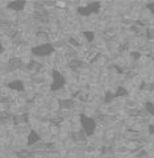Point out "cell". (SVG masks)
<instances>
[{"label": "cell", "mask_w": 154, "mask_h": 158, "mask_svg": "<svg viewBox=\"0 0 154 158\" xmlns=\"http://www.w3.org/2000/svg\"><path fill=\"white\" fill-rule=\"evenodd\" d=\"M153 61H154V56H153Z\"/></svg>", "instance_id": "8"}, {"label": "cell", "mask_w": 154, "mask_h": 158, "mask_svg": "<svg viewBox=\"0 0 154 158\" xmlns=\"http://www.w3.org/2000/svg\"><path fill=\"white\" fill-rule=\"evenodd\" d=\"M82 36L84 37V41H87V44L94 42V41H95V38H96V37H95V33L90 32V31H88V32H83Z\"/></svg>", "instance_id": "5"}, {"label": "cell", "mask_w": 154, "mask_h": 158, "mask_svg": "<svg viewBox=\"0 0 154 158\" xmlns=\"http://www.w3.org/2000/svg\"><path fill=\"white\" fill-rule=\"evenodd\" d=\"M8 88L11 90H15V91H24V82L20 81V79H13V82L8 83Z\"/></svg>", "instance_id": "4"}, {"label": "cell", "mask_w": 154, "mask_h": 158, "mask_svg": "<svg viewBox=\"0 0 154 158\" xmlns=\"http://www.w3.org/2000/svg\"><path fill=\"white\" fill-rule=\"evenodd\" d=\"M129 94V91L127 90L125 87H121V86H119L116 88V94H115V96H127Z\"/></svg>", "instance_id": "6"}, {"label": "cell", "mask_w": 154, "mask_h": 158, "mask_svg": "<svg viewBox=\"0 0 154 158\" xmlns=\"http://www.w3.org/2000/svg\"><path fill=\"white\" fill-rule=\"evenodd\" d=\"M79 120H81V128L84 131L87 137L92 136L94 132H96L98 121L95 120V118H92V117L87 116V115H81L79 116Z\"/></svg>", "instance_id": "1"}, {"label": "cell", "mask_w": 154, "mask_h": 158, "mask_svg": "<svg viewBox=\"0 0 154 158\" xmlns=\"http://www.w3.org/2000/svg\"><path fill=\"white\" fill-rule=\"evenodd\" d=\"M56 50L53 46V44L46 42V44H40V45H36L32 49V53L37 57H48Z\"/></svg>", "instance_id": "2"}, {"label": "cell", "mask_w": 154, "mask_h": 158, "mask_svg": "<svg viewBox=\"0 0 154 158\" xmlns=\"http://www.w3.org/2000/svg\"><path fill=\"white\" fill-rule=\"evenodd\" d=\"M146 8L149 9V11H150L152 12V15H153V16H154V3H149L148 4V6H146Z\"/></svg>", "instance_id": "7"}, {"label": "cell", "mask_w": 154, "mask_h": 158, "mask_svg": "<svg viewBox=\"0 0 154 158\" xmlns=\"http://www.w3.org/2000/svg\"><path fill=\"white\" fill-rule=\"evenodd\" d=\"M25 7H27V2H11L8 6L9 9H13V11H16V12L24 11Z\"/></svg>", "instance_id": "3"}]
</instances>
